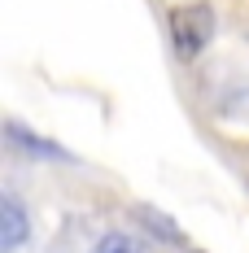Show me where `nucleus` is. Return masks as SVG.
<instances>
[{
  "instance_id": "1",
  "label": "nucleus",
  "mask_w": 249,
  "mask_h": 253,
  "mask_svg": "<svg viewBox=\"0 0 249 253\" xmlns=\"http://www.w3.org/2000/svg\"><path fill=\"white\" fill-rule=\"evenodd\" d=\"M214 35V13L205 4H179L171 9V44L179 48V57H197Z\"/></svg>"
},
{
  "instance_id": "2",
  "label": "nucleus",
  "mask_w": 249,
  "mask_h": 253,
  "mask_svg": "<svg viewBox=\"0 0 249 253\" xmlns=\"http://www.w3.org/2000/svg\"><path fill=\"white\" fill-rule=\"evenodd\" d=\"M31 236V223H26V205L18 201V192L9 188L0 197V249L4 253H18Z\"/></svg>"
},
{
  "instance_id": "3",
  "label": "nucleus",
  "mask_w": 249,
  "mask_h": 253,
  "mask_svg": "<svg viewBox=\"0 0 249 253\" xmlns=\"http://www.w3.org/2000/svg\"><path fill=\"white\" fill-rule=\"evenodd\" d=\"M4 135H9V144L18 153H26V157H61V149L57 144H49V140H40V135H26L22 131V123H4Z\"/></svg>"
},
{
  "instance_id": "4",
  "label": "nucleus",
  "mask_w": 249,
  "mask_h": 253,
  "mask_svg": "<svg viewBox=\"0 0 249 253\" xmlns=\"http://www.w3.org/2000/svg\"><path fill=\"white\" fill-rule=\"evenodd\" d=\"M88 253H153V249H149V240H140L136 231H105Z\"/></svg>"
}]
</instances>
